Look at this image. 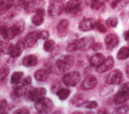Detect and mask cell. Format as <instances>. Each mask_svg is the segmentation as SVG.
I'll return each instance as SVG.
<instances>
[{
    "label": "cell",
    "instance_id": "1",
    "mask_svg": "<svg viewBox=\"0 0 129 114\" xmlns=\"http://www.w3.org/2000/svg\"><path fill=\"white\" fill-rule=\"evenodd\" d=\"M94 43L95 39L92 36H87L80 38V39L72 41L67 47V52H75L77 50H89V49H91Z\"/></svg>",
    "mask_w": 129,
    "mask_h": 114
},
{
    "label": "cell",
    "instance_id": "2",
    "mask_svg": "<svg viewBox=\"0 0 129 114\" xmlns=\"http://www.w3.org/2000/svg\"><path fill=\"white\" fill-rule=\"evenodd\" d=\"M24 29V22L23 21H18L17 22L11 27L6 26H1V35L2 38L6 41L12 40L16 36H18L23 31Z\"/></svg>",
    "mask_w": 129,
    "mask_h": 114
},
{
    "label": "cell",
    "instance_id": "3",
    "mask_svg": "<svg viewBox=\"0 0 129 114\" xmlns=\"http://www.w3.org/2000/svg\"><path fill=\"white\" fill-rule=\"evenodd\" d=\"M74 63H75V57L73 55H69V54L62 55L56 62V67L61 72L70 70L71 68L74 66Z\"/></svg>",
    "mask_w": 129,
    "mask_h": 114
},
{
    "label": "cell",
    "instance_id": "4",
    "mask_svg": "<svg viewBox=\"0 0 129 114\" xmlns=\"http://www.w3.org/2000/svg\"><path fill=\"white\" fill-rule=\"evenodd\" d=\"M34 107L37 111L40 113H49L52 111L53 108H54V103L51 101V99L43 97L35 102Z\"/></svg>",
    "mask_w": 129,
    "mask_h": 114
},
{
    "label": "cell",
    "instance_id": "5",
    "mask_svg": "<svg viewBox=\"0 0 129 114\" xmlns=\"http://www.w3.org/2000/svg\"><path fill=\"white\" fill-rule=\"evenodd\" d=\"M82 0H69L64 6V13L71 15H77L83 11Z\"/></svg>",
    "mask_w": 129,
    "mask_h": 114
},
{
    "label": "cell",
    "instance_id": "6",
    "mask_svg": "<svg viewBox=\"0 0 129 114\" xmlns=\"http://www.w3.org/2000/svg\"><path fill=\"white\" fill-rule=\"evenodd\" d=\"M64 6H66V4H64V0H53L48 6V15L51 17L60 15L64 11Z\"/></svg>",
    "mask_w": 129,
    "mask_h": 114
},
{
    "label": "cell",
    "instance_id": "7",
    "mask_svg": "<svg viewBox=\"0 0 129 114\" xmlns=\"http://www.w3.org/2000/svg\"><path fill=\"white\" fill-rule=\"evenodd\" d=\"M46 94L47 90L45 87L32 88L30 90L27 91L25 98H26L27 101H30V102H36V101L45 97Z\"/></svg>",
    "mask_w": 129,
    "mask_h": 114
},
{
    "label": "cell",
    "instance_id": "8",
    "mask_svg": "<svg viewBox=\"0 0 129 114\" xmlns=\"http://www.w3.org/2000/svg\"><path fill=\"white\" fill-rule=\"evenodd\" d=\"M44 5V0H26L23 6L26 13H35L41 8H43Z\"/></svg>",
    "mask_w": 129,
    "mask_h": 114
},
{
    "label": "cell",
    "instance_id": "9",
    "mask_svg": "<svg viewBox=\"0 0 129 114\" xmlns=\"http://www.w3.org/2000/svg\"><path fill=\"white\" fill-rule=\"evenodd\" d=\"M81 79V75L77 71L68 72L63 77V83L67 86H75Z\"/></svg>",
    "mask_w": 129,
    "mask_h": 114
},
{
    "label": "cell",
    "instance_id": "10",
    "mask_svg": "<svg viewBox=\"0 0 129 114\" xmlns=\"http://www.w3.org/2000/svg\"><path fill=\"white\" fill-rule=\"evenodd\" d=\"M25 47H26V46H25L24 41L23 40H20V41H18L15 45L11 44L9 51H8V54H9L12 58H17V57H19V56L22 54V53L23 52Z\"/></svg>",
    "mask_w": 129,
    "mask_h": 114
},
{
    "label": "cell",
    "instance_id": "11",
    "mask_svg": "<svg viewBox=\"0 0 129 114\" xmlns=\"http://www.w3.org/2000/svg\"><path fill=\"white\" fill-rule=\"evenodd\" d=\"M123 81V73L119 70H114L107 77L106 83L108 85H118Z\"/></svg>",
    "mask_w": 129,
    "mask_h": 114
},
{
    "label": "cell",
    "instance_id": "12",
    "mask_svg": "<svg viewBox=\"0 0 129 114\" xmlns=\"http://www.w3.org/2000/svg\"><path fill=\"white\" fill-rule=\"evenodd\" d=\"M27 90L25 89V86H20V85H16L14 89L12 91L11 94V98L14 102H20L21 100L26 96Z\"/></svg>",
    "mask_w": 129,
    "mask_h": 114
},
{
    "label": "cell",
    "instance_id": "13",
    "mask_svg": "<svg viewBox=\"0 0 129 114\" xmlns=\"http://www.w3.org/2000/svg\"><path fill=\"white\" fill-rule=\"evenodd\" d=\"M40 38V31H31L30 33H28L26 35V37H25V38L23 39L26 48L33 47Z\"/></svg>",
    "mask_w": 129,
    "mask_h": 114
},
{
    "label": "cell",
    "instance_id": "14",
    "mask_svg": "<svg viewBox=\"0 0 129 114\" xmlns=\"http://www.w3.org/2000/svg\"><path fill=\"white\" fill-rule=\"evenodd\" d=\"M96 21L92 18H84L80 22L78 28L81 31H90L96 28Z\"/></svg>",
    "mask_w": 129,
    "mask_h": 114
},
{
    "label": "cell",
    "instance_id": "15",
    "mask_svg": "<svg viewBox=\"0 0 129 114\" xmlns=\"http://www.w3.org/2000/svg\"><path fill=\"white\" fill-rule=\"evenodd\" d=\"M97 78L93 75H89L84 78V79L83 80V82L81 84V88L83 90H91L93 89L95 86H97Z\"/></svg>",
    "mask_w": 129,
    "mask_h": 114
},
{
    "label": "cell",
    "instance_id": "16",
    "mask_svg": "<svg viewBox=\"0 0 129 114\" xmlns=\"http://www.w3.org/2000/svg\"><path fill=\"white\" fill-rule=\"evenodd\" d=\"M104 42L108 50L111 51L117 46V45H118V43H119V38L116 34L110 33V34H108L107 36H106V38H105V39H104Z\"/></svg>",
    "mask_w": 129,
    "mask_h": 114
},
{
    "label": "cell",
    "instance_id": "17",
    "mask_svg": "<svg viewBox=\"0 0 129 114\" xmlns=\"http://www.w3.org/2000/svg\"><path fill=\"white\" fill-rule=\"evenodd\" d=\"M114 63H115V62H114L113 57L112 56H109L108 58H106L104 61H103V62L101 64V65H99V66L97 67L96 70L99 72V73H104V72H107L113 68Z\"/></svg>",
    "mask_w": 129,
    "mask_h": 114
},
{
    "label": "cell",
    "instance_id": "18",
    "mask_svg": "<svg viewBox=\"0 0 129 114\" xmlns=\"http://www.w3.org/2000/svg\"><path fill=\"white\" fill-rule=\"evenodd\" d=\"M69 29V22L67 20H61L56 25V33L60 38L67 36Z\"/></svg>",
    "mask_w": 129,
    "mask_h": 114
},
{
    "label": "cell",
    "instance_id": "19",
    "mask_svg": "<svg viewBox=\"0 0 129 114\" xmlns=\"http://www.w3.org/2000/svg\"><path fill=\"white\" fill-rule=\"evenodd\" d=\"M44 15H45V12L43 8H41V9L38 10L37 12H35L34 15L31 17L32 23L34 24L35 26L42 25L43 22H44Z\"/></svg>",
    "mask_w": 129,
    "mask_h": 114
},
{
    "label": "cell",
    "instance_id": "20",
    "mask_svg": "<svg viewBox=\"0 0 129 114\" xmlns=\"http://www.w3.org/2000/svg\"><path fill=\"white\" fill-rule=\"evenodd\" d=\"M129 100V93L123 90H118V92L114 96V102L116 104H123Z\"/></svg>",
    "mask_w": 129,
    "mask_h": 114
},
{
    "label": "cell",
    "instance_id": "21",
    "mask_svg": "<svg viewBox=\"0 0 129 114\" xmlns=\"http://www.w3.org/2000/svg\"><path fill=\"white\" fill-rule=\"evenodd\" d=\"M38 63V58L34 54H29L22 59V65L25 67H33Z\"/></svg>",
    "mask_w": 129,
    "mask_h": 114
},
{
    "label": "cell",
    "instance_id": "22",
    "mask_svg": "<svg viewBox=\"0 0 129 114\" xmlns=\"http://www.w3.org/2000/svg\"><path fill=\"white\" fill-rule=\"evenodd\" d=\"M49 76V71L47 69H40L38 70L34 74V78L39 82H43L48 79Z\"/></svg>",
    "mask_w": 129,
    "mask_h": 114
},
{
    "label": "cell",
    "instance_id": "23",
    "mask_svg": "<svg viewBox=\"0 0 129 114\" xmlns=\"http://www.w3.org/2000/svg\"><path fill=\"white\" fill-rule=\"evenodd\" d=\"M105 60V57L101 53H97V54H93L90 59V64L92 67H98L99 65H101L103 62V61Z\"/></svg>",
    "mask_w": 129,
    "mask_h": 114
},
{
    "label": "cell",
    "instance_id": "24",
    "mask_svg": "<svg viewBox=\"0 0 129 114\" xmlns=\"http://www.w3.org/2000/svg\"><path fill=\"white\" fill-rule=\"evenodd\" d=\"M129 0H114L111 3V7L113 10L120 11L128 5Z\"/></svg>",
    "mask_w": 129,
    "mask_h": 114
},
{
    "label": "cell",
    "instance_id": "25",
    "mask_svg": "<svg viewBox=\"0 0 129 114\" xmlns=\"http://www.w3.org/2000/svg\"><path fill=\"white\" fill-rule=\"evenodd\" d=\"M13 6L14 5H13L12 0H1V4H0V14H4Z\"/></svg>",
    "mask_w": 129,
    "mask_h": 114
},
{
    "label": "cell",
    "instance_id": "26",
    "mask_svg": "<svg viewBox=\"0 0 129 114\" xmlns=\"http://www.w3.org/2000/svg\"><path fill=\"white\" fill-rule=\"evenodd\" d=\"M22 77H23V72L22 71H15L13 73L12 77H11L10 82L12 85H17L22 81Z\"/></svg>",
    "mask_w": 129,
    "mask_h": 114
},
{
    "label": "cell",
    "instance_id": "27",
    "mask_svg": "<svg viewBox=\"0 0 129 114\" xmlns=\"http://www.w3.org/2000/svg\"><path fill=\"white\" fill-rule=\"evenodd\" d=\"M118 60H125L129 57V46H123L119 49L117 54Z\"/></svg>",
    "mask_w": 129,
    "mask_h": 114
},
{
    "label": "cell",
    "instance_id": "28",
    "mask_svg": "<svg viewBox=\"0 0 129 114\" xmlns=\"http://www.w3.org/2000/svg\"><path fill=\"white\" fill-rule=\"evenodd\" d=\"M70 93L71 91L67 88H60L59 90L56 91V95L61 101H64L68 98V96L70 95Z\"/></svg>",
    "mask_w": 129,
    "mask_h": 114
},
{
    "label": "cell",
    "instance_id": "29",
    "mask_svg": "<svg viewBox=\"0 0 129 114\" xmlns=\"http://www.w3.org/2000/svg\"><path fill=\"white\" fill-rule=\"evenodd\" d=\"M108 2V0H91V7L92 10H100L101 7L105 6V4Z\"/></svg>",
    "mask_w": 129,
    "mask_h": 114
},
{
    "label": "cell",
    "instance_id": "30",
    "mask_svg": "<svg viewBox=\"0 0 129 114\" xmlns=\"http://www.w3.org/2000/svg\"><path fill=\"white\" fill-rule=\"evenodd\" d=\"M77 106L84 107V108L87 109H95L98 107V102H95V101H87V102H78Z\"/></svg>",
    "mask_w": 129,
    "mask_h": 114
},
{
    "label": "cell",
    "instance_id": "31",
    "mask_svg": "<svg viewBox=\"0 0 129 114\" xmlns=\"http://www.w3.org/2000/svg\"><path fill=\"white\" fill-rule=\"evenodd\" d=\"M44 50L46 52H52L55 48V41L53 39H47L44 42Z\"/></svg>",
    "mask_w": 129,
    "mask_h": 114
},
{
    "label": "cell",
    "instance_id": "32",
    "mask_svg": "<svg viewBox=\"0 0 129 114\" xmlns=\"http://www.w3.org/2000/svg\"><path fill=\"white\" fill-rule=\"evenodd\" d=\"M9 74V68L7 66H4L0 70V79L1 81H5L7 78V76Z\"/></svg>",
    "mask_w": 129,
    "mask_h": 114
},
{
    "label": "cell",
    "instance_id": "33",
    "mask_svg": "<svg viewBox=\"0 0 129 114\" xmlns=\"http://www.w3.org/2000/svg\"><path fill=\"white\" fill-rule=\"evenodd\" d=\"M118 23V20L117 17H109L107 21H106V25L109 28H115Z\"/></svg>",
    "mask_w": 129,
    "mask_h": 114
},
{
    "label": "cell",
    "instance_id": "34",
    "mask_svg": "<svg viewBox=\"0 0 129 114\" xmlns=\"http://www.w3.org/2000/svg\"><path fill=\"white\" fill-rule=\"evenodd\" d=\"M0 45H1V54H8V51H9L11 44H7V43L4 42V41H1Z\"/></svg>",
    "mask_w": 129,
    "mask_h": 114
},
{
    "label": "cell",
    "instance_id": "35",
    "mask_svg": "<svg viewBox=\"0 0 129 114\" xmlns=\"http://www.w3.org/2000/svg\"><path fill=\"white\" fill-rule=\"evenodd\" d=\"M96 29L99 30L100 32H102V33H105V32L107 31V27L105 26L101 21H98V22H96Z\"/></svg>",
    "mask_w": 129,
    "mask_h": 114
},
{
    "label": "cell",
    "instance_id": "36",
    "mask_svg": "<svg viewBox=\"0 0 129 114\" xmlns=\"http://www.w3.org/2000/svg\"><path fill=\"white\" fill-rule=\"evenodd\" d=\"M116 113H128L129 112V106L128 105H122V106L118 107L114 110Z\"/></svg>",
    "mask_w": 129,
    "mask_h": 114
},
{
    "label": "cell",
    "instance_id": "37",
    "mask_svg": "<svg viewBox=\"0 0 129 114\" xmlns=\"http://www.w3.org/2000/svg\"><path fill=\"white\" fill-rule=\"evenodd\" d=\"M30 84H31V78H30V76H28V77H25L24 78H22V81L17 85H20V86H27Z\"/></svg>",
    "mask_w": 129,
    "mask_h": 114
},
{
    "label": "cell",
    "instance_id": "38",
    "mask_svg": "<svg viewBox=\"0 0 129 114\" xmlns=\"http://www.w3.org/2000/svg\"><path fill=\"white\" fill-rule=\"evenodd\" d=\"M112 91H113L112 87H110L109 86H106L105 87H103L102 89H101L100 94H101V95H106V94H109V93H111Z\"/></svg>",
    "mask_w": 129,
    "mask_h": 114
},
{
    "label": "cell",
    "instance_id": "39",
    "mask_svg": "<svg viewBox=\"0 0 129 114\" xmlns=\"http://www.w3.org/2000/svg\"><path fill=\"white\" fill-rule=\"evenodd\" d=\"M7 107H8V103L7 102H6L5 99H3V100H1V102H0V111L4 112L6 110H7Z\"/></svg>",
    "mask_w": 129,
    "mask_h": 114
},
{
    "label": "cell",
    "instance_id": "40",
    "mask_svg": "<svg viewBox=\"0 0 129 114\" xmlns=\"http://www.w3.org/2000/svg\"><path fill=\"white\" fill-rule=\"evenodd\" d=\"M14 113L16 114H29L30 113V110L27 108H21L18 109V110H16L14 111Z\"/></svg>",
    "mask_w": 129,
    "mask_h": 114
},
{
    "label": "cell",
    "instance_id": "41",
    "mask_svg": "<svg viewBox=\"0 0 129 114\" xmlns=\"http://www.w3.org/2000/svg\"><path fill=\"white\" fill-rule=\"evenodd\" d=\"M40 38L41 39H44V40H47L48 38V32L46 31V30H43V31H40Z\"/></svg>",
    "mask_w": 129,
    "mask_h": 114
},
{
    "label": "cell",
    "instance_id": "42",
    "mask_svg": "<svg viewBox=\"0 0 129 114\" xmlns=\"http://www.w3.org/2000/svg\"><path fill=\"white\" fill-rule=\"evenodd\" d=\"M119 90H123V91H125V92L129 93V82L124 83V84L120 86Z\"/></svg>",
    "mask_w": 129,
    "mask_h": 114
},
{
    "label": "cell",
    "instance_id": "43",
    "mask_svg": "<svg viewBox=\"0 0 129 114\" xmlns=\"http://www.w3.org/2000/svg\"><path fill=\"white\" fill-rule=\"evenodd\" d=\"M101 43H94L93 44V46H91V49H92L93 51H98V50H100L101 48Z\"/></svg>",
    "mask_w": 129,
    "mask_h": 114
},
{
    "label": "cell",
    "instance_id": "44",
    "mask_svg": "<svg viewBox=\"0 0 129 114\" xmlns=\"http://www.w3.org/2000/svg\"><path fill=\"white\" fill-rule=\"evenodd\" d=\"M124 38H125V39L129 43V30L124 33Z\"/></svg>",
    "mask_w": 129,
    "mask_h": 114
},
{
    "label": "cell",
    "instance_id": "45",
    "mask_svg": "<svg viewBox=\"0 0 129 114\" xmlns=\"http://www.w3.org/2000/svg\"><path fill=\"white\" fill-rule=\"evenodd\" d=\"M125 74H126L127 78H129V64L125 67Z\"/></svg>",
    "mask_w": 129,
    "mask_h": 114
},
{
    "label": "cell",
    "instance_id": "46",
    "mask_svg": "<svg viewBox=\"0 0 129 114\" xmlns=\"http://www.w3.org/2000/svg\"><path fill=\"white\" fill-rule=\"evenodd\" d=\"M102 112H105V113H107L108 110H104V109H101V110H98V113H102Z\"/></svg>",
    "mask_w": 129,
    "mask_h": 114
}]
</instances>
